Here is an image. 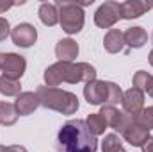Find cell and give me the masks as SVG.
I'll return each mask as SVG.
<instances>
[{
    "label": "cell",
    "instance_id": "cell-1",
    "mask_svg": "<svg viewBox=\"0 0 153 152\" xmlns=\"http://www.w3.org/2000/svg\"><path fill=\"white\" fill-rule=\"evenodd\" d=\"M98 140L84 120H70L57 132V152H96Z\"/></svg>",
    "mask_w": 153,
    "mask_h": 152
},
{
    "label": "cell",
    "instance_id": "cell-2",
    "mask_svg": "<svg viewBox=\"0 0 153 152\" xmlns=\"http://www.w3.org/2000/svg\"><path fill=\"white\" fill-rule=\"evenodd\" d=\"M45 82L46 86H59L61 82H70V84H76V82H91L96 81V70L94 66H91L89 63H64L59 61L52 66H48L45 70Z\"/></svg>",
    "mask_w": 153,
    "mask_h": 152
},
{
    "label": "cell",
    "instance_id": "cell-3",
    "mask_svg": "<svg viewBox=\"0 0 153 152\" xmlns=\"http://www.w3.org/2000/svg\"><path fill=\"white\" fill-rule=\"evenodd\" d=\"M36 93L39 97L41 106H45L46 109H52V111L62 114H75L78 109V99L76 95L70 91L52 88V86H39Z\"/></svg>",
    "mask_w": 153,
    "mask_h": 152
},
{
    "label": "cell",
    "instance_id": "cell-4",
    "mask_svg": "<svg viewBox=\"0 0 153 152\" xmlns=\"http://www.w3.org/2000/svg\"><path fill=\"white\" fill-rule=\"evenodd\" d=\"M59 9V23L64 32L68 34H76L84 27V9L78 2H68V0H59L57 4Z\"/></svg>",
    "mask_w": 153,
    "mask_h": 152
},
{
    "label": "cell",
    "instance_id": "cell-5",
    "mask_svg": "<svg viewBox=\"0 0 153 152\" xmlns=\"http://www.w3.org/2000/svg\"><path fill=\"white\" fill-rule=\"evenodd\" d=\"M116 131H119V132L123 134V138H125L132 147H143L144 141L150 138V131L144 129V127L137 122L135 114L123 113L119 123H117V127H116Z\"/></svg>",
    "mask_w": 153,
    "mask_h": 152
},
{
    "label": "cell",
    "instance_id": "cell-6",
    "mask_svg": "<svg viewBox=\"0 0 153 152\" xmlns=\"http://www.w3.org/2000/svg\"><path fill=\"white\" fill-rule=\"evenodd\" d=\"M25 68H27V63H25L23 56L13 54V52L0 54V72L4 74V77L18 81L25 74Z\"/></svg>",
    "mask_w": 153,
    "mask_h": 152
},
{
    "label": "cell",
    "instance_id": "cell-7",
    "mask_svg": "<svg viewBox=\"0 0 153 152\" xmlns=\"http://www.w3.org/2000/svg\"><path fill=\"white\" fill-rule=\"evenodd\" d=\"M119 18H121V9L117 2H105L94 13V23L100 29H111Z\"/></svg>",
    "mask_w": 153,
    "mask_h": 152
},
{
    "label": "cell",
    "instance_id": "cell-8",
    "mask_svg": "<svg viewBox=\"0 0 153 152\" xmlns=\"http://www.w3.org/2000/svg\"><path fill=\"white\" fill-rule=\"evenodd\" d=\"M11 39L16 47L29 48L36 43L38 39V31L30 23H18L14 29H11Z\"/></svg>",
    "mask_w": 153,
    "mask_h": 152
},
{
    "label": "cell",
    "instance_id": "cell-9",
    "mask_svg": "<svg viewBox=\"0 0 153 152\" xmlns=\"http://www.w3.org/2000/svg\"><path fill=\"white\" fill-rule=\"evenodd\" d=\"M84 97L89 104L98 106V104H107V97H109V86L105 81H91L84 86Z\"/></svg>",
    "mask_w": 153,
    "mask_h": 152
},
{
    "label": "cell",
    "instance_id": "cell-10",
    "mask_svg": "<svg viewBox=\"0 0 153 152\" xmlns=\"http://www.w3.org/2000/svg\"><path fill=\"white\" fill-rule=\"evenodd\" d=\"M152 7H153V2H150V0H126L123 4H119L121 18H125V20L139 18L146 11H150Z\"/></svg>",
    "mask_w": 153,
    "mask_h": 152
},
{
    "label": "cell",
    "instance_id": "cell-11",
    "mask_svg": "<svg viewBox=\"0 0 153 152\" xmlns=\"http://www.w3.org/2000/svg\"><path fill=\"white\" fill-rule=\"evenodd\" d=\"M121 104H123L125 113L139 114L143 109H144V108H143V106H144V93L139 91L137 88H130V90H126V91L123 93Z\"/></svg>",
    "mask_w": 153,
    "mask_h": 152
},
{
    "label": "cell",
    "instance_id": "cell-12",
    "mask_svg": "<svg viewBox=\"0 0 153 152\" xmlns=\"http://www.w3.org/2000/svg\"><path fill=\"white\" fill-rule=\"evenodd\" d=\"M38 106H41V102H39L38 93H34V91H23V93H20L16 97V102H14L16 111L22 116H27V114L34 113L38 109Z\"/></svg>",
    "mask_w": 153,
    "mask_h": 152
},
{
    "label": "cell",
    "instance_id": "cell-13",
    "mask_svg": "<svg viewBox=\"0 0 153 152\" xmlns=\"http://www.w3.org/2000/svg\"><path fill=\"white\" fill-rule=\"evenodd\" d=\"M55 56L59 61H64V63H71L78 56V45L76 41H73L71 38H64L61 41H57L55 45Z\"/></svg>",
    "mask_w": 153,
    "mask_h": 152
},
{
    "label": "cell",
    "instance_id": "cell-14",
    "mask_svg": "<svg viewBox=\"0 0 153 152\" xmlns=\"http://www.w3.org/2000/svg\"><path fill=\"white\" fill-rule=\"evenodd\" d=\"M123 39L130 48H141L148 41V34L143 27H130L123 32Z\"/></svg>",
    "mask_w": 153,
    "mask_h": 152
},
{
    "label": "cell",
    "instance_id": "cell-15",
    "mask_svg": "<svg viewBox=\"0 0 153 152\" xmlns=\"http://www.w3.org/2000/svg\"><path fill=\"white\" fill-rule=\"evenodd\" d=\"M103 47H105V50L111 52V54L121 52L123 47H125L123 32H121L119 29H111V31L105 34V38H103Z\"/></svg>",
    "mask_w": 153,
    "mask_h": 152
},
{
    "label": "cell",
    "instance_id": "cell-16",
    "mask_svg": "<svg viewBox=\"0 0 153 152\" xmlns=\"http://www.w3.org/2000/svg\"><path fill=\"white\" fill-rule=\"evenodd\" d=\"M39 20L45 25L53 27L59 22V9H57V5L55 4H48V2L41 4V7H39Z\"/></svg>",
    "mask_w": 153,
    "mask_h": 152
},
{
    "label": "cell",
    "instance_id": "cell-17",
    "mask_svg": "<svg viewBox=\"0 0 153 152\" xmlns=\"http://www.w3.org/2000/svg\"><path fill=\"white\" fill-rule=\"evenodd\" d=\"M16 120H18V111H16L14 104L0 102V123L9 127V125H14Z\"/></svg>",
    "mask_w": 153,
    "mask_h": 152
},
{
    "label": "cell",
    "instance_id": "cell-18",
    "mask_svg": "<svg viewBox=\"0 0 153 152\" xmlns=\"http://www.w3.org/2000/svg\"><path fill=\"white\" fill-rule=\"evenodd\" d=\"M0 93L5 97H18L22 93V86L20 81L9 79V77H0Z\"/></svg>",
    "mask_w": 153,
    "mask_h": 152
},
{
    "label": "cell",
    "instance_id": "cell-19",
    "mask_svg": "<svg viewBox=\"0 0 153 152\" xmlns=\"http://www.w3.org/2000/svg\"><path fill=\"white\" fill-rule=\"evenodd\" d=\"M85 123H87L89 131H91L94 136L103 134V132H105V129H107V122H105V118H103L100 113H91L89 116H87Z\"/></svg>",
    "mask_w": 153,
    "mask_h": 152
},
{
    "label": "cell",
    "instance_id": "cell-20",
    "mask_svg": "<svg viewBox=\"0 0 153 152\" xmlns=\"http://www.w3.org/2000/svg\"><path fill=\"white\" fill-rule=\"evenodd\" d=\"M100 114L105 118V122H107V125H111L112 129H116L117 127V123H119V120H121V111H117L116 108H112V106H103L102 108V111H100Z\"/></svg>",
    "mask_w": 153,
    "mask_h": 152
},
{
    "label": "cell",
    "instance_id": "cell-21",
    "mask_svg": "<svg viewBox=\"0 0 153 152\" xmlns=\"http://www.w3.org/2000/svg\"><path fill=\"white\" fill-rule=\"evenodd\" d=\"M102 150L103 152H125L117 134H105L103 141H102Z\"/></svg>",
    "mask_w": 153,
    "mask_h": 152
},
{
    "label": "cell",
    "instance_id": "cell-22",
    "mask_svg": "<svg viewBox=\"0 0 153 152\" xmlns=\"http://www.w3.org/2000/svg\"><path fill=\"white\" fill-rule=\"evenodd\" d=\"M107 86H109V97H107V104L105 106H112L114 108L116 104H119L123 100V91H121V88L116 82H107Z\"/></svg>",
    "mask_w": 153,
    "mask_h": 152
},
{
    "label": "cell",
    "instance_id": "cell-23",
    "mask_svg": "<svg viewBox=\"0 0 153 152\" xmlns=\"http://www.w3.org/2000/svg\"><path fill=\"white\" fill-rule=\"evenodd\" d=\"M135 118H137V122H139L144 129H148V131L153 129V106L144 108L139 114H135Z\"/></svg>",
    "mask_w": 153,
    "mask_h": 152
},
{
    "label": "cell",
    "instance_id": "cell-24",
    "mask_svg": "<svg viewBox=\"0 0 153 152\" xmlns=\"http://www.w3.org/2000/svg\"><path fill=\"white\" fill-rule=\"evenodd\" d=\"M150 74L148 72H144V70H139L135 75H134V79H132V84H134V88H137L139 91H146V86H148V81H150Z\"/></svg>",
    "mask_w": 153,
    "mask_h": 152
},
{
    "label": "cell",
    "instance_id": "cell-25",
    "mask_svg": "<svg viewBox=\"0 0 153 152\" xmlns=\"http://www.w3.org/2000/svg\"><path fill=\"white\" fill-rule=\"evenodd\" d=\"M11 34V27H9V22L5 18H0V41L7 38Z\"/></svg>",
    "mask_w": 153,
    "mask_h": 152
},
{
    "label": "cell",
    "instance_id": "cell-26",
    "mask_svg": "<svg viewBox=\"0 0 153 152\" xmlns=\"http://www.w3.org/2000/svg\"><path fill=\"white\" fill-rule=\"evenodd\" d=\"M143 152H153V136H150V138L144 141V145H143Z\"/></svg>",
    "mask_w": 153,
    "mask_h": 152
},
{
    "label": "cell",
    "instance_id": "cell-27",
    "mask_svg": "<svg viewBox=\"0 0 153 152\" xmlns=\"http://www.w3.org/2000/svg\"><path fill=\"white\" fill-rule=\"evenodd\" d=\"M5 152H27V149L22 145H11V147H5Z\"/></svg>",
    "mask_w": 153,
    "mask_h": 152
},
{
    "label": "cell",
    "instance_id": "cell-28",
    "mask_svg": "<svg viewBox=\"0 0 153 152\" xmlns=\"http://www.w3.org/2000/svg\"><path fill=\"white\" fill-rule=\"evenodd\" d=\"M14 4L13 2H0V13H4V11H7L9 7H13Z\"/></svg>",
    "mask_w": 153,
    "mask_h": 152
},
{
    "label": "cell",
    "instance_id": "cell-29",
    "mask_svg": "<svg viewBox=\"0 0 153 152\" xmlns=\"http://www.w3.org/2000/svg\"><path fill=\"white\" fill-rule=\"evenodd\" d=\"M146 93H148L150 97H153V75L150 77V81H148V86H146Z\"/></svg>",
    "mask_w": 153,
    "mask_h": 152
},
{
    "label": "cell",
    "instance_id": "cell-30",
    "mask_svg": "<svg viewBox=\"0 0 153 152\" xmlns=\"http://www.w3.org/2000/svg\"><path fill=\"white\" fill-rule=\"evenodd\" d=\"M148 59H150V65L153 66V50L150 52V56H148Z\"/></svg>",
    "mask_w": 153,
    "mask_h": 152
},
{
    "label": "cell",
    "instance_id": "cell-31",
    "mask_svg": "<svg viewBox=\"0 0 153 152\" xmlns=\"http://www.w3.org/2000/svg\"><path fill=\"white\" fill-rule=\"evenodd\" d=\"M0 152H5V147L4 145H0Z\"/></svg>",
    "mask_w": 153,
    "mask_h": 152
}]
</instances>
